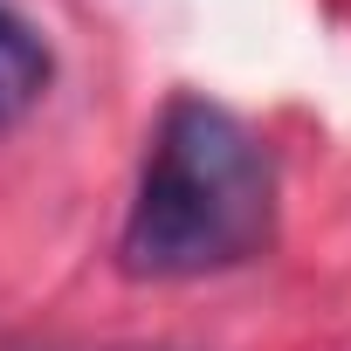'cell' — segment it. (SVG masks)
Wrapping results in <instances>:
<instances>
[{"instance_id":"7a4b0ae2","label":"cell","mask_w":351,"mask_h":351,"mask_svg":"<svg viewBox=\"0 0 351 351\" xmlns=\"http://www.w3.org/2000/svg\"><path fill=\"white\" fill-rule=\"evenodd\" d=\"M56 62H49V42L42 28L14 8V0H0V124H14L42 104Z\"/></svg>"},{"instance_id":"6da1fadb","label":"cell","mask_w":351,"mask_h":351,"mask_svg":"<svg viewBox=\"0 0 351 351\" xmlns=\"http://www.w3.org/2000/svg\"><path fill=\"white\" fill-rule=\"evenodd\" d=\"M276 234V165L269 145L207 97H172L145 172L138 200L124 214V276L138 282H186L221 276L234 262H255Z\"/></svg>"}]
</instances>
